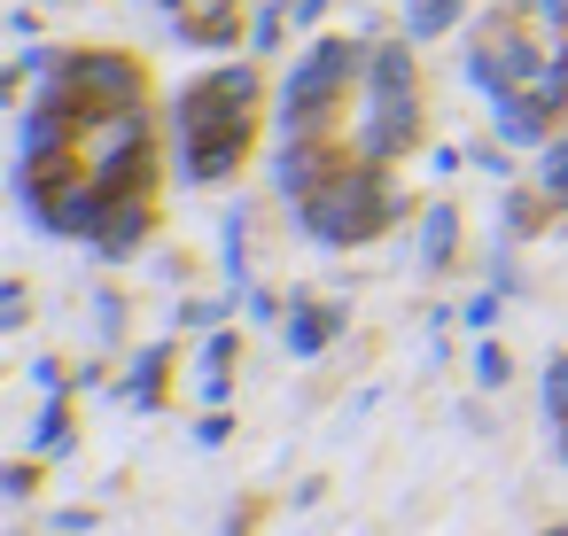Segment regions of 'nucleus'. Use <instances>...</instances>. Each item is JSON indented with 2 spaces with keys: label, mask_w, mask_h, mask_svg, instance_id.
Instances as JSON below:
<instances>
[{
  "label": "nucleus",
  "mask_w": 568,
  "mask_h": 536,
  "mask_svg": "<svg viewBox=\"0 0 568 536\" xmlns=\"http://www.w3.org/2000/svg\"><path fill=\"white\" fill-rule=\"evenodd\" d=\"M141 234H149V195H118L110 218H102V234H94V249H102V257H133Z\"/></svg>",
  "instance_id": "6e6552de"
},
{
  "label": "nucleus",
  "mask_w": 568,
  "mask_h": 536,
  "mask_svg": "<svg viewBox=\"0 0 568 536\" xmlns=\"http://www.w3.org/2000/svg\"><path fill=\"white\" fill-rule=\"evenodd\" d=\"M335 327H343V311H327V303H296V319H288V350L312 358V350L335 342Z\"/></svg>",
  "instance_id": "9d476101"
},
{
  "label": "nucleus",
  "mask_w": 568,
  "mask_h": 536,
  "mask_svg": "<svg viewBox=\"0 0 568 536\" xmlns=\"http://www.w3.org/2000/svg\"><path fill=\"white\" fill-rule=\"evenodd\" d=\"M234 365V334H211V350H203V373H226Z\"/></svg>",
  "instance_id": "aec40b11"
},
{
  "label": "nucleus",
  "mask_w": 568,
  "mask_h": 536,
  "mask_svg": "<svg viewBox=\"0 0 568 536\" xmlns=\"http://www.w3.org/2000/svg\"><path fill=\"white\" fill-rule=\"evenodd\" d=\"M529 94H537L545 110H560V102H568V55H560V63H545V71L529 79Z\"/></svg>",
  "instance_id": "dca6fc26"
},
{
  "label": "nucleus",
  "mask_w": 568,
  "mask_h": 536,
  "mask_svg": "<svg viewBox=\"0 0 568 536\" xmlns=\"http://www.w3.org/2000/svg\"><path fill=\"white\" fill-rule=\"evenodd\" d=\"M545 536H568V528H545Z\"/></svg>",
  "instance_id": "bb28decb"
},
{
  "label": "nucleus",
  "mask_w": 568,
  "mask_h": 536,
  "mask_svg": "<svg viewBox=\"0 0 568 536\" xmlns=\"http://www.w3.org/2000/svg\"><path fill=\"white\" fill-rule=\"evenodd\" d=\"M545 102L537 94H498V141H514V148H529V141H545Z\"/></svg>",
  "instance_id": "1a4fd4ad"
},
{
  "label": "nucleus",
  "mask_w": 568,
  "mask_h": 536,
  "mask_svg": "<svg viewBox=\"0 0 568 536\" xmlns=\"http://www.w3.org/2000/svg\"><path fill=\"white\" fill-rule=\"evenodd\" d=\"M273 40H281V9H257V24H250V48H257V55H265V48H273Z\"/></svg>",
  "instance_id": "6ab92c4d"
},
{
  "label": "nucleus",
  "mask_w": 568,
  "mask_h": 536,
  "mask_svg": "<svg viewBox=\"0 0 568 536\" xmlns=\"http://www.w3.org/2000/svg\"><path fill=\"white\" fill-rule=\"evenodd\" d=\"M358 71V48L351 40H320L304 63H296V79H288V94H281V133L296 141L312 117H327V102L343 94V79Z\"/></svg>",
  "instance_id": "7ed1b4c3"
},
{
  "label": "nucleus",
  "mask_w": 568,
  "mask_h": 536,
  "mask_svg": "<svg viewBox=\"0 0 568 536\" xmlns=\"http://www.w3.org/2000/svg\"><path fill=\"white\" fill-rule=\"evenodd\" d=\"M420 249H428V265H452V249H459V210L452 203H436L420 218Z\"/></svg>",
  "instance_id": "f8f14e48"
},
{
  "label": "nucleus",
  "mask_w": 568,
  "mask_h": 536,
  "mask_svg": "<svg viewBox=\"0 0 568 536\" xmlns=\"http://www.w3.org/2000/svg\"><path fill=\"white\" fill-rule=\"evenodd\" d=\"M32 443H40V451H71V412H63V404H48V412H40V435H32Z\"/></svg>",
  "instance_id": "f3484780"
},
{
  "label": "nucleus",
  "mask_w": 568,
  "mask_h": 536,
  "mask_svg": "<svg viewBox=\"0 0 568 536\" xmlns=\"http://www.w3.org/2000/svg\"><path fill=\"white\" fill-rule=\"evenodd\" d=\"M226 435H234V427H226V412H211V420H195V443H203V451H219Z\"/></svg>",
  "instance_id": "412c9836"
},
{
  "label": "nucleus",
  "mask_w": 568,
  "mask_h": 536,
  "mask_svg": "<svg viewBox=\"0 0 568 536\" xmlns=\"http://www.w3.org/2000/svg\"><path fill=\"white\" fill-rule=\"evenodd\" d=\"M164 365H172V350H141V365H133V404L141 412L164 396Z\"/></svg>",
  "instance_id": "ddd939ff"
},
{
  "label": "nucleus",
  "mask_w": 568,
  "mask_h": 536,
  "mask_svg": "<svg viewBox=\"0 0 568 536\" xmlns=\"http://www.w3.org/2000/svg\"><path fill=\"white\" fill-rule=\"evenodd\" d=\"M203 9H226V0H203Z\"/></svg>",
  "instance_id": "a878e982"
},
{
  "label": "nucleus",
  "mask_w": 568,
  "mask_h": 536,
  "mask_svg": "<svg viewBox=\"0 0 568 536\" xmlns=\"http://www.w3.org/2000/svg\"><path fill=\"white\" fill-rule=\"evenodd\" d=\"M273 179H281V195H296V203H304V195H320V187H327L335 172H327V156H320V148H312V141L296 133V141L281 148V164H273Z\"/></svg>",
  "instance_id": "0eeeda50"
},
{
  "label": "nucleus",
  "mask_w": 568,
  "mask_h": 536,
  "mask_svg": "<svg viewBox=\"0 0 568 536\" xmlns=\"http://www.w3.org/2000/svg\"><path fill=\"white\" fill-rule=\"evenodd\" d=\"M0 327H24V288L9 280V296H0Z\"/></svg>",
  "instance_id": "4be33fe9"
},
{
  "label": "nucleus",
  "mask_w": 568,
  "mask_h": 536,
  "mask_svg": "<svg viewBox=\"0 0 568 536\" xmlns=\"http://www.w3.org/2000/svg\"><path fill=\"white\" fill-rule=\"evenodd\" d=\"M413 141H420V94H374L366 125H358V148L382 164V156H405Z\"/></svg>",
  "instance_id": "423d86ee"
},
{
  "label": "nucleus",
  "mask_w": 568,
  "mask_h": 536,
  "mask_svg": "<svg viewBox=\"0 0 568 536\" xmlns=\"http://www.w3.org/2000/svg\"><path fill=\"white\" fill-rule=\"evenodd\" d=\"M545 195H552V203H568V141H560V148H545Z\"/></svg>",
  "instance_id": "a211bd4d"
},
{
  "label": "nucleus",
  "mask_w": 568,
  "mask_h": 536,
  "mask_svg": "<svg viewBox=\"0 0 568 536\" xmlns=\"http://www.w3.org/2000/svg\"><path fill=\"white\" fill-rule=\"evenodd\" d=\"M219 536H242V520H226V528H219Z\"/></svg>",
  "instance_id": "393cba45"
},
{
  "label": "nucleus",
  "mask_w": 568,
  "mask_h": 536,
  "mask_svg": "<svg viewBox=\"0 0 568 536\" xmlns=\"http://www.w3.org/2000/svg\"><path fill=\"white\" fill-rule=\"evenodd\" d=\"M366 86H374V94H413V55H405V48H374Z\"/></svg>",
  "instance_id": "9b49d317"
},
{
  "label": "nucleus",
  "mask_w": 568,
  "mask_h": 536,
  "mask_svg": "<svg viewBox=\"0 0 568 536\" xmlns=\"http://www.w3.org/2000/svg\"><path fill=\"white\" fill-rule=\"evenodd\" d=\"M63 86L87 102V117H94V110H133V102H141V63H133V55H110V48L63 55Z\"/></svg>",
  "instance_id": "20e7f679"
},
{
  "label": "nucleus",
  "mask_w": 568,
  "mask_h": 536,
  "mask_svg": "<svg viewBox=\"0 0 568 536\" xmlns=\"http://www.w3.org/2000/svg\"><path fill=\"white\" fill-rule=\"evenodd\" d=\"M250 110H257V71L226 63L180 94V172L187 179H226L250 148Z\"/></svg>",
  "instance_id": "f257e3e1"
},
{
  "label": "nucleus",
  "mask_w": 568,
  "mask_h": 536,
  "mask_svg": "<svg viewBox=\"0 0 568 536\" xmlns=\"http://www.w3.org/2000/svg\"><path fill=\"white\" fill-rule=\"evenodd\" d=\"M545 420H552V427H568V358H552V365H545Z\"/></svg>",
  "instance_id": "4468645a"
},
{
  "label": "nucleus",
  "mask_w": 568,
  "mask_h": 536,
  "mask_svg": "<svg viewBox=\"0 0 568 536\" xmlns=\"http://www.w3.org/2000/svg\"><path fill=\"white\" fill-rule=\"evenodd\" d=\"M475 381H483V389H506V381H514V358H506L498 342H483V350H475Z\"/></svg>",
  "instance_id": "2eb2a0df"
},
{
  "label": "nucleus",
  "mask_w": 568,
  "mask_h": 536,
  "mask_svg": "<svg viewBox=\"0 0 568 536\" xmlns=\"http://www.w3.org/2000/svg\"><path fill=\"white\" fill-rule=\"evenodd\" d=\"M552 451H560V466H568V427H552Z\"/></svg>",
  "instance_id": "b1692460"
},
{
  "label": "nucleus",
  "mask_w": 568,
  "mask_h": 536,
  "mask_svg": "<svg viewBox=\"0 0 568 536\" xmlns=\"http://www.w3.org/2000/svg\"><path fill=\"white\" fill-rule=\"evenodd\" d=\"M545 63H537V48L521 40V32H490L475 55H467V79L498 102V94H529V79H537Z\"/></svg>",
  "instance_id": "39448f33"
},
{
  "label": "nucleus",
  "mask_w": 568,
  "mask_h": 536,
  "mask_svg": "<svg viewBox=\"0 0 568 536\" xmlns=\"http://www.w3.org/2000/svg\"><path fill=\"white\" fill-rule=\"evenodd\" d=\"M296 218H304V234L312 241H335V249H351V241H366V234H382L389 218H397V203L366 179V172H335L320 195H304L296 203Z\"/></svg>",
  "instance_id": "f03ea898"
},
{
  "label": "nucleus",
  "mask_w": 568,
  "mask_h": 536,
  "mask_svg": "<svg viewBox=\"0 0 568 536\" xmlns=\"http://www.w3.org/2000/svg\"><path fill=\"white\" fill-rule=\"evenodd\" d=\"M529 9H537L545 24H568V0H529Z\"/></svg>",
  "instance_id": "5701e85b"
}]
</instances>
